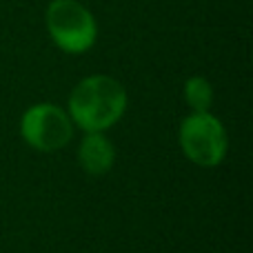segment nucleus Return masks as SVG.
<instances>
[{
	"mask_svg": "<svg viewBox=\"0 0 253 253\" xmlns=\"http://www.w3.org/2000/svg\"><path fill=\"white\" fill-rule=\"evenodd\" d=\"M129 96L123 83L107 74L83 78L69 93L67 114L71 123L84 131H107L125 116Z\"/></svg>",
	"mask_w": 253,
	"mask_h": 253,
	"instance_id": "1",
	"label": "nucleus"
},
{
	"mask_svg": "<svg viewBox=\"0 0 253 253\" xmlns=\"http://www.w3.org/2000/svg\"><path fill=\"white\" fill-rule=\"evenodd\" d=\"M49 38L60 51L80 56L98 40V22L89 7L78 0H51L44 11Z\"/></svg>",
	"mask_w": 253,
	"mask_h": 253,
	"instance_id": "2",
	"label": "nucleus"
},
{
	"mask_svg": "<svg viewBox=\"0 0 253 253\" xmlns=\"http://www.w3.org/2000/svg\"><path fill=\"white\" fill-rule=\"evenodd\" d=\"M178 142L184 156L205 169L218 167L229 149L224 125L211 111H191L180 125Z\"/></svg>",
	"mask_w": 253,
	"mask_h": 253,
	"instance_id": "3",
	"label": "nucleus"
},
{
	"mask_svg": "<svg viewBox=\"0 0 253 253\" xmlns=\"http://www.w3.org/2000/svg\"><path fill=\"white\" fill-rule=\"evenodd\" d=\"M20 135L31 149L53 153L65 149L74 138V123L62 107L51 102L31 105L20 118Z\"/></svg>",
	"mask_w": 253,
	"mask_h": 253,
	"instance_id": "4",
	"label": "nucleus"
},
{
	"mask_svg": "<svg viewBox=\"0 0 253 253\" xmlns=\"http://www.w3.org/2000/svg\"><path fill=\"white\" fill-rule=\"evenodd\" d=\"M78 160H80V167L89 175H105L109 173L116 162V149L102 131L84 133L78 149Z\"/></svg>",
	"mask_w": 253,
	"mask_h": 253,
	"instance_id": "5",
	"label": "nucleus"
},
{
	"mask_svg": "<svg viewBox=\"0 0 253 253\" xmlns=\"http://www.w3.org/2000/svg\"><path fill=\"white\" fill-rule=\"evenodd\" d=\"M184 100L191 111H209L213 105V87L202 76H191L184 83Z\"/></svg>",
	"mask_w": 253,
	"mask_h": 253,
	"instance_id": "6",
	"label": "nucleus"
}]
</instances>
